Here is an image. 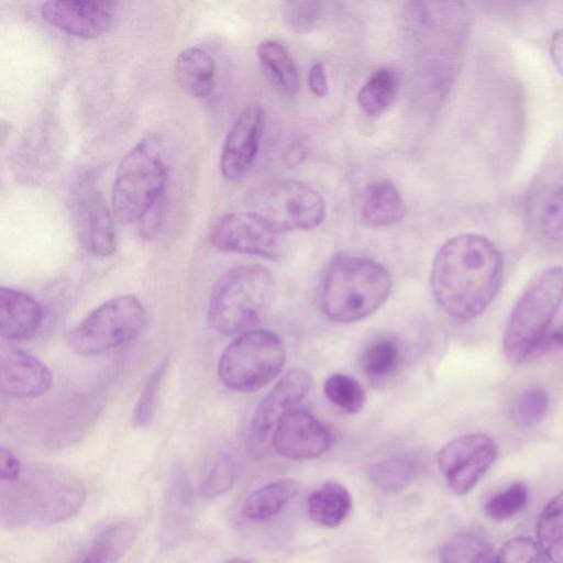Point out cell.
<instances>
[{
	"label": "cell",
	"mask_w": 563,
	"mask_h": 563,
	"mask_svg": "<svg viewBox=\"0 0 563 563\" xmlns=\"http://www.w3.org/2000/svg\"><path fill=\"white\" fill-rule=\"evenodd\" d=\"M86 500V489L69 476L35 473L22 474L1 483L0 518L9 528L52 526L74 517Z\"/></svg>",
	"instance_id": "obj_3"
},
{
	"label": "cell",
	"mask_w": 563,
	"mask_h": 563,
	"mask_svg": "<svg viewBox=\"0 0 563 563\" xmlns=\"http://www.w3.org/2000/svg\"><path fill=\"white\" fill-rule=\"evenodd\" d=\"M323 390L332 405L349 413L358 412L366 400L365 393L358 382L344 374H333L328 377Z\"/></svg>",
	"instance_id": "obj_31"
},
{
	"label": "cell",
	"mask_w": 563,
	"mask_h": 563,
	"mask_svg": "<svg viewBox=\"0 0 563 563\" xmlns=\"http://www.w3.org/2000/svg\"><path fill=\"white\" fill-rule=\"evenodd\" d=\"M299 485L292 478H282L253 490L243 500L240 516L251 522H263L278 515L296 496Z\"/></svg>",
	"instance_id": "obj_21"
},
{
	"label": "cell",
	"mask_w": 563,
	"mask_h": 563,
	"mask_svg": "<svg viewBox=\"0 0 563 563\" xmlns=\"http://www.w3.org/2000/svg\"><path fill=\"white\" fill-rule=\"evenodd\" d=\"M498 454L495 441L484 433L459 435L437 453V464L448 486L457 495L470 493Z\"/></svg>",
	"instance_id": "obj_10"
},
{
	"label": "cell",
	"mask_w": 563,
	"mask_h": 563,
	"mask_svg": "<svg viewBox=\"0 0 563 563\" xmlns=\"http://www.w3.org/2000/svg\"><path fill=\"white\" fill-rule=\"evenodd\" d=\"M279 233L317 228L325 218V202L313 187L295 179L275 178L256 194L252 211Z\"/></svg>",
	"instance_id": "obj_9"
},
{
	"label": "cell",
	"mask_w": 563,
	"mask_h": 563,
	"mask_svg": "<svg viewBox=\"0 0 563 563\" xmlns=\"http://www.w3.org/2000/svg\"><path fill=\"white\" fill-rule=\"evenodd\" d=\"M191 506L190 486L185 474L175 472L163 509L161 539L165 545L175 543L187 528Z\"/></svg>",
	"instance_id": "obj_24"
},
{
	"label": "cell",
	"mask_w": 563,
	"mask_h": 563,
	"mask_svg": "<svg viewBox=\"0 0 563 563\" xmlns=\"http://www.w3.org/2000/svg\"><path fill=\"white\" fill-rule=\"evenodd\" d=\"M330 431L310 412L292 409L278 422L272 445L289 460L306 461L321 456L331 446Z\"/></svg>",
	"instance_id": "obj_16"
},
{
	"label": "cell",
	"mask_w": 563,
	"mask_h": 563,
	"mask_svg": "<svg viewBox=\"0 0 563 563\" xmlns=\"http://www.w3.org/2000/svg\"><path fill=\"white\" fill-rule=\"evenodd\" d=\"M235 466L228 456L219 457L201 481L200 492L206 497H217L225 494L234 485Z\"/></svg>",
	"instance_id": "obj_37"
},
{
	"label": "cell",
	"mask_w": 563,
	"mask_h": 563,
	"mask_svg": "<svg viewBox=\"0 0 563 563\" xmlns=\"http://www.w3.org/2000/svg\"><path fill=\"white\" fill-rule=\"evenodd\" d=\"M115 1H45L40 12L47 23L78 38H96L107 33L114 21Z\"/></svg>",
	"instance_id": "obj_14"
},
{
	"label": "cell",
	"mask_w": 563,
	"mask_h": 563,
	"mask_svg": "<svg viewBox=\"0 0 563 563\" xmlns=\"http://www.w3.org/2000/svg\"><path fill=\"white\" fill-rule=\"evenodd\" d=\"M527 501V486L523 483H514L507 488L492 495L486 500L484 509L492 520L504 521L522 510Z\"/></svg>",
	"instance_id": "obj_34"
},
{
	"label": "cell",
	"mask_w": 563,
	"mask_h": 563,
	"mask_svg": "<svg viewBox=\"0 0 563 563\" xmlns=\"http://www.w3.org/2000/svg\"><path fill=\"white\" fill-rule=\"evenodd\" d=\"M391 290V277L382 264L366 257L338 254L321 287V308L328 319L350 323L378 310Z\"/></svg>",
	"instance_id": "obj_4"
},
{
	"label": "cell",
	"mask_w": 563,
	"mask_h": 563,
	"mask_svg": "<svg viewBox=\"0 0 563 563\" xmlns=\"http://www.w3.org/2000/svg\"><path fill=\"white\" fill-rule=\"evenodd\" d=\"M550 55L555 68L563 76V27L551 40Z\"/></svg>",
	"instance_id": "obj_41"
},
{
	"label": "cell",
	"mask_w": 563,
	"mask_h": 563,
	"mask_svg": "<svg viewBox=\"0 0 563 563\" xmlns=\"http://www.w3.org/2000/svg\"><path fill=\"white\" fill-rule=\"evenodd\" d=\"M256 54L272 84L284 95L296 96L299 90V74L285 45L277 40H264L258 43Z\"/></svg>",
	"instance_id": "obj_25"
},
{
	"label": "cell",
	"mask_w": 563,
	"mask_h": 563,
	"mask_svg": "<svg viewBox=\"0 0 563 563\" xmlns=\"http://www.w3.org/2000/svg\"><path fill=\"white\" fill-rule=\"evenodd\" d=\"M225 563H253V562L247 559L234 558V559L227 561Z\"/></svg>",
	"instance_id": "obj_43"
},
{
	"label": "cell",
	"mask_w": 563,
	"mask_h": 563,
	"mask_svg": "<svg viewBox=\"0 0 563 563\" xmlns=\"http://www.w3.org/2000/svg\"><path fill=\"white\" fill-rule=\"evenodd\" d=\"M286 360L282 339L268 330H251L238 335L223 350L218 376L229 389L253 393L272 383Z\"/></svg>",
	"instance_id": "obj_7"
},
{
	"label": "cell",
	"mask_w": 563,
	"mask_h": 563,
	"mask_svg": "<svg viewBox=\"0 0 563 563\" xmlns=\"http://www.w3.org/2000/svg\"><path fill=\"white\" fill-rule=\"evenodd\" d=\"M563 300V266L537 273L509 312L503 351L511 364H521L539 352Z\"/></svg>",
	"instance_id": "obj_5"
},
{
	"label": "cell",
	"mask_w": 563,
	"mask_h": 563,
	"mask_svg": "<svg viewBox=\"0 0 563 563\" xmlns=\"http://www.w3.org/2000/svg\"><path fill=\"white\" fill-rule=\"evenodd\" d=\"M548 408V393L540 387H531L523 390L512 404L510 420L520 428L532 427L545 418Z\"/></svg>",
	"instance_id": "obj_32"
},
{
	"label": "cell",
	"mask_w": 563,
	"mask_h": 563,
	"mask_svg": "<svg viewBox=\"0 0 563 563\" xmlns=\"http://www.w3.org/2000/svg\"><path fill=\"white\" fill-rule=\"evenodd\" d=\"M23 467L19 457L4 446L0 448L1 483L14 482L22 474Z\"/></svg>",
	"instance_id": "obj_39"
},
{
	"label": "cell",
	"mask_w": 563,
	"mask_h": 563,
	"mask_svg": "<svg viewBox=\"0 0 563 563\" xmlns=\"http://www.w3.org/2000/svg\"><path fill=\"white\" fill-rule=\"evenodd\" d=\"M325 13L324 4L314 0H292L284 3L283 20L288 30L297 34L311 32Z\"/></svg>",
	"instance_id": "obj_33"
},
{
	"label": "cell",
	"mask_w": 563,
	"mask_h": 563,
	"mask_svg": "<svg viewBox=\"0 0 563 563\" xmlns=\"http://www.w3.org/2000/svg\"><path fill=\"white\" fill-rule=\"evenodd\" d=\"M71 211L85 247L98 256L112 255L117 249L113 216L90 180L77 184L71 196Z\"/></svg>",
	"instance_id": "obj_13"
},
{
	"label": "cell",
	"mask_w": 563,
	"mask_h": 563,
	"mask_svg": "<svg viewBox=\"0 0 563 563\" xmlns=\"http://www.w3.org/2000/svg\"><path fill=\"white\" fill-rule=\"evenodd\" d=\"M168 166L154 137L137 142L118 166L112 188V212L122 224L137 223L153 235L161 223Z\"/></svg>",
	"instance_id": "obj_2"
},
{
	"label": "cell",
	"mask_w": 563,
	"mask_h": 563,
	"mask_svg": "<svg viewBox=\"0 0 563 563\" xmlns=\"http://www.w3.org/2000/svg\"><path fill=\"white\" fill-rule=\"evenodd\" d=\"M497 563H549V560L533 539L516 537L499 549Z\"/></svg>",
	"instance_id": "obj_36"
},
{
	"label": "cell",
	"mask_w": 563,
	"mask_h": 563,
	"mask_svg": "<svg viewBox=\"0 0 563 563\" xmlns=\"http://www.w3.org/2000/svg\"><path fill=\"white\" fill-rule=\"evenodd\" d=\"M274 292V277L266 267L236 266L222 275L211 291L209 323L224 335L251 331L268 312Z\"/></svg>",
	"instance_id": "obj_6"
},
{
	"label": "cell",
	"mask_w": 563,
	"mask_h": 563,
	"mask_svg": "<svg viewBox=\"0 0 563 563\" xmlns=\"http://www.w3.org/2000/svg\"><path fill=\"white\" fill-rule=\"evenodd\" d=\"M440 563H497V553L482 531L468 529L454 534L442 545Z\"/></svg>",
	"instance_id": "obj_27"
},
{
	"label": "cell",
	"mask_w": 563,
	"mask_h": 563,
	"mask_svg": "<svg viewBox=\"0 0 563 563\" xmlns=\"http://www.w3.org/2000/svg\"><path fill=\"white\" fill-rule=\"evenodd\" d=\"M147 322L143 303L133 295L113 297L95 308L71 331L69 343L90 356L124 345L140 335Z\"/></svg>",
	"instance_id": "obj_8"
},
{
	"label": "cell",
	"mask_w": 563,
	"mask_h": 563,
	"mask_svg": "<svg viewBox=\"0 0 563 563\" xmlns=\"http://www.w3.org/2000/svg\"><path fill=\"white\" fill-rule=\"evenodd\" d=\"M311 386L312 377L302 368H292L278 379L252 416L247 432L252 454L266 452L279 420L308 395Z\"/></svg>",
	"instance_id": "obj_12"
},
{
	"label": "cell",
	"mask_w": 563,
	"mask_h": 563,
	"mask_svg": "<svg viewBox=\"0 0 563 563\" xmlns=\"http://www.w3.org/2000/svg\"><path fill=\"white\" fill-rule=\"evenodd\" d=\"M43 322V309L30 295L9 287L0 288V334L10 341L31 338Z\"/></svg>",
	"instance_id": "obj_18"
},
{
	"label": "cell",
	"mask_w": 563,
	"mask_h": 563,
	"mask_svg": "<svg viewBox=\"0 0 563 563\" xmlns=\"http://www.w3.org/2000/svg\"><path fill=\"white\" fill-rule=\"evenodd\" d=\"M537 538L549 561L563 563V492L544 506L537 523Z\"/></svg>",
	"instance_id": "obj_28"
},
{
	"label": "cell",
	"mask_w": 563,
	"mask_h": 563,
	"mask_svg": "<svg viewBox=\"0 0 563 563\" xmlns=\"http://www.w3.org/2000/svg\"><path fill=\"white\" fill-rule=\"evenodd\" d=\"M401 87L399 73L391 67H382L372 73L357 92V103L369 118L385 113L396 100Z\"/></svg>",
	"instance_id": "obj_26"
},
{
	"label": "cell",
	"mask_w": 563,
	"mask_h": 563,
	"mask_svg": "<svg viewBox=\"0 0 563 563\" xmlns=\"http://www.w3.org/2000/svg\"><path fill=\"white\" fill-rule=\"evenodd\" d=\"M174 74L180 89L194 99H205L214 90L216 63L202 47L180 51L174 62Z\"/></svg>",
	"instance_id": "obj_19"
},
{
	"label": "cell",
	"mask_w": 563,
	"mask_h": 563,
	"mask_svg": "<svg viewBox=\"0 0 563 563\" xmlns=\"http://www.w3.org/2000/svg\"><path fill=\"white\" fill-rule=\"evenodd\" d=\"M417 466L404 456H394L374 463L369 468L372 484L384 493H398L416 477Z\"/></svg>",
	"instance_id": "obj_30"
},
{
	"label": "cell",
	"mask_w": 563,
	"mask_h": 563,
	"mask_svg": "<svg viewBox=\"0 0 563 563\" xmlns=\"http://www.w3.org/2000/svg\"><path fill=\"white\" fill-rule=\"evenodd\" d=\"M307 510L310 519L325 528L340 526L352 511V497L345 486L325 482L308 496Z\"/></svg>",
	"instance_id": "obj_23"
},
{
	"label": "cell",
	"mask_w": 563,
	"mask_h": 563,
	"mask_svg": "<svg viewBox=\"0 0 563 563\" xmlns=\"http://www.w3.org/2000/svg\"><path fill=\"white\" fill-rule=\"evenodd\" d=\"M540 221L541 230L548 239L563 242V186L548 197Z\"/></svg>",
	"instance_id": "obj_38"
},
{
	"label": "cell",
	"mask_w": 563,
	"mask_h": 563,
	"mask_svg": "<svg viewBox=\"0 0 563 563\" xmlns=\"http://www.w3.org/2000/svg\"><path fill=\"white\" fill-rule=\"evenodd\" d=\"M265 125V111L257 102L247 104L228 131L220 154V170L229 181L241 179L252 166Z\"/></svg>",
	"instance_id": "obj_15"
},
{
	"label": "cell",
	"mask_w": 563,
	"mask_h": 563,
	"mask_svg": "<svg viewBox=\"0 0 563 563\" xmlns=\"http://www.w3.org/2000/svg\"><path fill=\"white\" fill-rule=\"evenodd\" d=\"M210 242L221 252L257 255L272 261L283 253L282 233L252 211L220 217L210 231Z\"/></svg>",
	"instance_id": "obj_11"
},
{
	"label": "cell",
	"mask_w": 563,
	"mask_h": 563,
	"mask_svg": "<svg viewBox=\"0 0 563 563\" xmlns=\"http://www.w3.org/2000/svg\"><path fill=\"white\" fill-rule=\"evenodd\" d=\"M139 527L131 520H118L104 527L85 553L74 563H119L137 538Z\"/></svg>",
	"instance_id": "obj_22"
},
{
	"label": "cell",
	"mask_w": 563,
	"mask_h": 563,
	"mask_svg": "<svg viewBox=\"0 0 563 563\" xmlns=\"http://www.w3.org/2000/svg\"><path fill=\"white\" fill-rule=\"evenodd\" d=\"M563 347V322L555 329L550 330L543 340L540 352Z\"/></svg>",
	"instance_id": "obj_42"
},
{
	"label": "cell",
	"mask_w": 563,
	"mask_h": 563,
	"mask_svg": "<svg viewBox=\"0 0 563 563\" xmlns=\"http://www.w3.org/2000/svg\"><path fill=\"white\" fill-rule=\"evenodd\" d=\"M401 355V344L396 336L387 334L376 336L364 350L363 371L374 380L384 379L397 371Z\"/></svg>",
	"instance_id": "obj_29"
},
{
	"label": "cell",
	"mask_w": 563,
	"mask_h": 563,
	"mask_svg": "<svg viewBox=\"0 0 563 563\" xmlns=\"http://www.w3.org/2000/svg\"><path fill=\"white\" fill-rule=\"evenodd\" d=\"M503 256L486 236L455 235L438 250L430 274L434 301L451 318L470 321L494 300L503 277Z\"/></svg>",
	"instance_id": "obj_1"
},
{
	"label": "cell",
	"mask_w": 563,
	"mask_h": 563,
	"mask_svg": "<svg viewBox=\"0 0 563 563\" xmlns=\"http://www.w3.org/2000/svg\"><path fill=\"white\" fill-rule=\"evenodd\" d=\"M167 365V360L161 362L148 377L134 407L132 423L135 428H144L152 422L156 412Z\"/></svg>",
	"instance_id": "obj_35"
},
{
	"label": "cell",
	"mask_w": 563,
	"mask_h": 563,
	"mask_svg": "<svg viewBox=\"0 0 563 563\" xmlns=\"http://www.w3.org/2000/svg\"><path fill=\"white\" fill-rule=\"evenodd\" d=\"M52 385L48 367L34 355L20 350L2 354L0 361L1 390L11 397H36Z\"/></svg>",
	"instance_id": "obj_17"
},
{
	"label": "cell",
	"mask_w": 563,
	"mask_h": 563,
	"mask_svg": "<svg viewBox=\"0 0 563 563\" xmlns=\"http://www.w3.org/2000/svg\"><path fill=\"white\" fill-rule=\"evenodd\" d=\"M360 212L367 225L383 228L401 221L406 214V205L390 180H375L363 191Z\"/></svg>",
	"instance_id": "obj_20"
},
{
	"label": "cell",
	"mask_w": 563,
	"mask_h": 563,
	"mask_svg": "<svg viewBox=\"0 0 563 563\" xmlns=\"http://www.w3.org/2000/svg\"><path fill=\"white\" fill-rule=\"evenodd\" d=\"M308 87L312 95L323 98L329 92V82L324 64L316 63L308 73Z\"/></svg>",
	"instance_id": "obj_40"
}]
</instances>
